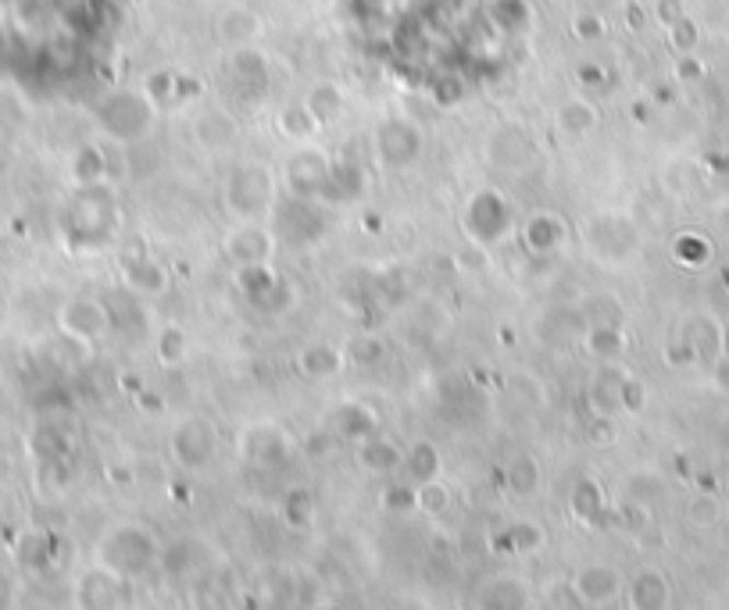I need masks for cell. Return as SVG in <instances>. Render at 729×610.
Listing matches in <instances>:
<instances>
[{
	"mask_svg": "<svg viewBox=\"0 0 729 610\" xmlns=\"http://www.w3.org/2000/svg\"><path fill=\"white\" fill-rule=\"evenodd\" d=\"M505 485H508V493L519 500L536 496L540 485H544V468H540V460L533 454H516L505 468Z\"/></svg>",
	"mask_w": 729,
	"mask_h": 610,
	"instance_id": "19",
	"label": "cell"
},
{
	"mask_svg": "<svg viewBox=\"0 0 729 610\" xmlns=\"http://www.w3.org/2000/svg\"><path fill=\"white\" fill-rule=\"evenodd\" d=\"M76 179L83 186H93L104 179V154H101V143H90L83 151L76 154Z\"/></svg>",
	"mask_w": 729,
	"mask_h": 610,
	"instance_id": "34",
	"label": "cell"
},
{
	"mask_svg": "<svg viewBox=\"0 0 729 610\" xmlns=\"http://www.w3.org/2000/svg\"><path fill=\"white\" fill-rule=\"evenodd\" d=\"M404 468H408V479H412V485H418V482H429V479H440V468H443V460H440V450L429 439H418L408 454H404Z\"/></svg>",
	"mask_w": 729,
	"mask_h": 610,
	"instance_id": "28",
	"label": "cell"
},
{
	"mask_svg": "<svg viewBox=\"0 0 729 610\" xmlns=\"http://www.w3.org/2000/svg\"><path fill=\"white\" fill-rule=\"evenodd\" d=\"M101 126L118 143H132L143 129L151 126V101L132 97V93H118L101 107Z\"/></svg>",
	"mask_w": 729,
	"mask_h": 610,
	"instance_id": "4",
	"label": "cell"
},
{
	"mask_svg": "<svg viewBox=\"0 0 729 610\" xmlns=\"http://www.w3.org/2000/svg\"><path fill=\"white\" fill-rule=\"evenodd\" d=\"M640 407H644V383H637V378H626L623 411H640Z\"/></svg>",
	"mask_w": 729,
	"mask_h": 610,
	"instance_id": "44",
	"label": "cell"
},
{
	"mask_svg": "<svg viewBox=\"0 0 729 610\" xmlns=\"http://www.w3.org/2000/svg\"><path fill=\"white\" fill-rule=\"evenodd\" d=\"M333 432L344 439H369L375 432V414L364 403H340L333 414Z\"/></svg>",
	"mask_w": 729,
	"mask_h": 610,
	"instance_id": "23",
	"label": "cell"
},
{
	"mask_svg": "<svg viewBox=\"0 0 729 610\" xmlns=\"http://www.w3.org/2000/svg\"><path fill=\"white\" fill-rule=\"evenodd\" d=\"M154 561H161V547L154 542L151 532H143V528H137V525L112 528L97 547V564H104L107 572H115L121 578L147 572Z\"/></svg>",
	"mask_w": 729,
	"mask_h": 610,
	"instance_id": "1",
	"label": "cell"
},
{
	"mask_svg": "<svg viewBox=\"0 0 729 610\" xmlns=\"http://www.w3.org/2000/svg\"><path fill=\"white\" fill-rule=\"evenodd\" d=\"M418 154H423V136H418L412 121H404V118L386 121L380 132V157L386 161V165L408 168L418 161Z\"/></svg>",
	"mask_w": 729,
	"mask_h": 610,
	"instance_id": "10",
	"label": "cell"
},
{
	"mask_svg": "<svg viewBox=\"0 0 729 610\" xmlns=\"http://www.w3.org/2000/svg\"><path fill=\"white\" fill-rule=\"evenodd\" d=\"M58 325L65 336L79 339V343H97L101 336H107L112 329V315L101 301H90V296H79V301H69L61 307Z\"/></svg>",
	"mask_w": 729,
	"mask_h": 610,
	"instance_id": "5",
	"label": "cell"
},
{
	"mask_svg": "<svg viewBox=\"0 0 729 610\" xmlns=\"http://www.w3.org/2000/svg\"><path fill=\"white\" fill-rule=\"evenodd\" d=\"M522 239L533 254H555L565 243V225L555 214H533L530 225L522 228Z\"/></svg>",
	"mask_w": 729,
	"mask_h": 610,
	"instance_id": "22",
	"label": "cell"
},
{
	"mask_svg": "<svg viewBox=\"0 0 729 610\" xmlns=\"http://www.w3.org/2000/svg\"><path fill=\"white\" fill-rule=\"evenodd\" d=\"M347 357L355 361L358 368H375V364L386 357V343L380 336H361V339H355V347H350Z\"/></svg>",
	"mask_w": 729,
	"mask_h": 610,
	"instance_id": "36",
	"label": "cell"
},
{
	"mask_svg": "<svg viewBox=\"0 0 729 610\" xmlns=\"http://www.w3.org/2000/svg\"><path fill=\"white\" fill-rule=\"evenodd\" d=\"M583 350L598 364H612L623 357L626 332L618 329L615 321H593V329H587V336H583Z\"/></svg>",
	"mask_w": 729,
	"mask_h": 610,
	"instance_id": "20",
	"label": "cell"
},
{
	"mask_svg": "<svg viewBox=\"0 0 729 610\" xmlns=\"http://www.w3.org/2000/svg\"><path fill=\"white\" fill-rule=\"evenodd\" d=\"M215 446H219V436H215V425L208 418H183V422L172 429V439H169L172 460L190 471L208 465L215 457Z\"/></svg>",
	"mask_w": 729,
	"mask_h": 610,
	"instance_id": "2",
	"label": "cell"
},
{
	"mask_svg": "<svg viewBox=\"0 0 729 610\" xmlns=\"http://www.w3.org/2000/svg\"><path fill=\"white\" fill-rule=\"evenodd\" d=\"M287 186L293 189V197L315 200L333 189V165L319 151L297 154L287 165Z\"/></svg>",
	"mask_w": 729,
	"mask_h": 610,
	"instance_id": "7",
	"label": "cell"
},
{
	"mask_svg": "<svg viewBox=\"0 0 729 610\" xmlns=\"http://www.w3.org/2000/svg\"><path fill=\"white\" fill-rule=\"evenodd\" d=\"M572 36L576 39H598V36H604V22L598 15H576Z\"/></svg>",
	"mask_w": 729,
	"mask_h": 610,
	"instance_id": "41",
	"label": "cell"
},
{
	"mask_svg": "<svg viewBox=\"0 0 729 610\" xmlns=\"http://www.w3.org/2000/svg\"><path fill=\"white\" fill-rule=\"evenodd\" d=\"M358 465L364 474H394L404 465V450L394 439L369 436L358 443Z\"/></svg>",
	"mask_w": 729,
	"mask_h": 610,
	"instance_id": "17",
	"label": "cell"
},
{
	"mask_svg": "<svg viewBox=\"0 0 729 610\" xmlns=\"http://www.w3.org/2000/svg\"><path fill=\"white\" fill-rule=\"evenodd\" d=\"M576 75H579V83H583V86H601L604 83V72H601L598 64H579Z\"/></svg>",
	"mask_w": 729,
	"mask_h": 610,
	"instance_id": "45",
	"label": "cell"
},
{
	"mask_svg": "<svg viewBox=\"0 0 729 610\" xmlns=\"http://www.w3.org/2000/svg\"><path fill=\"white\" fill-rule=\"evenodd\" d=\"M194 140L208 151H229L240 140V126L225 112H200L194 118Z\"/></svg>",
	"mask_w": 729,
	"mask_h": 610,
	"instance_id": "14",
	"label": "cell"
},
{
	"mask_svg": "<svg viewBox=\"0 0 729 610\" xmlns=\"http://www.w3.org/2000/svg\"><path fill=\"white\" fill-rule=\"evenodd\" d=\"M383 507L394 511V514H412L415 511V485H390L383 490Z\"/></svg>",
	"mask_w": 729,
	"mask_h": 610,
	"instance_id": "40",
	"label": "cell"
},
{
	"mask_svg": "<svg viewBox=\"0 0 729 610\" xmlns=\"http://www.w3.org/2000/svg\"><path fill=\"white\" fill-rule=\"evenodd\" d=\"M429 550H433L440 561H451L454 553H458V542L448 532H433V536H429Z\"/></svg>",
	"mask_w": 729,
	"mask_h": 610,
	"instance_id": "43",
	"label": "cell"
},
{
	"mask_svg": "<svg viewBox=\"0 0 729 610\" xmlns=\"http://www.w3.org/2000/svg\"><path fill=\"white\" fill-rule=\"evenodd\" d=\"M569 511L579 525H593L604 514V493L593 479H579L569 493Z\"/></svg>",
	"mask_w": 729,
	"mask_h": 610,
	"instance_id": "24",
	"label": "cell"
},
{
	"mask_svg": "<svg viewBox=\"0 0 729 610\" xmlns=\"http://www.w3.org/2000/svg\"><path fill=\"white\" fill-rule=\"evenodd\" d=\"M273 197V175L265 165H236L225 179V200L240 219L258 214Z\"/></svg>",
	"mask_w": 729,
	"mask_h": 610,
	"instance_id": "3",
	"label": "cell"
},
{
	"mask_svg": "<svg viewBox=\"0 0 729 610\" xmlns=\"http://www.w3.org/2000/svg\"><path fill=\"white\" fill-rule=\"evenodd\" d=\"M205 93V86H200V79H186V75H175V104H186Z\"/></svg>",
	"mask_w": 729,
	"mask_h": 610,
	"instance_id": "42",
	"label": "cell"
},
{
	"mask_svg": "<svg viewBox=\"0 0 729 610\" xmlns=\"http://www.w3.org/2000/svg\"><path fill=\"white\" fill-rule=\"evenodd\" d=\"M558 132L565 136V140H572V143H579V140H587V136L598 129V121H601V115H598V107H593L590 101H583V97H572V101H565L562 107H558Z\"/></svg>",
	"mask_w": 729,
	"mask_h": 610,
	"instance_id": "18",
	"label": "cell"
},
{
	"mask_svg": "<svg viewBox=\"0 0 729 610\" xmlns=\"http://www.w3.org/2000/svg\"><path fill=\"white\" fill-rule=\"evenodd\" d=\"M233 72L243 79V83H262V79L268 75V61L262 50H251L247 44L236 47L233 54Z\"/></svg>",
	"mask_w": 729,
	"mask_h": 610,
	"instance_id": "32",
	"label": "cell"
},
{
	"mask_svg": "<svg viewBox=\"0 0 729 610\" xmlns=\"http://www.w3.org/2000/svg\"><path fill=\"white\" fill-rule=\"evenodd\" d=\"M279 514L290 528H308L315 518V496L308 493L304 485H293V490H287V496H282Z\"/></svg>",
	"mask_w": 729,
	"mask_h": 610,
	"instance_id": "31",
	"label": "cell"
},
{
	"mask_svg": "<svg viewBox=\"0 0 729 610\" xmlns=\"http://www.w3.org/2000/svg\"><path fill=\"white\" fill-rule=\"evenodd\" d=\"M186 357V332L180 329V325H165L158 336V361L161 364H180Z\"/></svg>",
	"mask_w": 729,
	"mask_h": 610,
	"instance_id": "35",
	"label": "cell"
},
{
	"mask_svg": "<svg viewBox=\"0 0 729 610\" xmlns=\"http://www.w3.org/2000/svg\"><path fill=\"white\" fill-rule=\"evenodd\" d=\"M76 596H79V603L83 607H115L118 596H121V575L107 572L104 564L90 567V572L79 578Z\"/></svg>",
	"mask_w": 729,
	"mask_h": 610,
	"instance_id": "15",
	"label": "cell"
},
{
	"mask_svg": "<svg viewBox=\"0 0 729 610\" xmlns=\"http://www.w3.org/2000/svg\"><path fill=\"white\" fill-rule=\"evenodd\" d=\"M626 596H629V607L651 610V607H666L669 603V586H666V578H661L658 572H640L637 578L629 582Z\"/></svg>",
	"mask_w": 729,
	"mask_h": 610,
	"instance_id": "26",
	"label": "cell"
},
{
	"mask_svg": "<svg viewBox=\"0 0 729 610\" xmlns=\"http://www.w3.org/2000/svg\"><path fill=\"white\" fill-rule=\"evenodd\" d=\"M147 101L154 107L175 104V75L172 72H151L147 75Z\"/></svg>",
	"mask_w": 729,
	"mask_h": 610,
	"instance_id": "38",
	"label": "cell"
},
{
	"mask_svg": "<svg viewBox=\"0 0 729 610\" xmlns=\"http://www.w3.org/2000/svg\"><path fill=\"white\" fill-rule=\"evenodd\" d=\"M468 219H472V228H476L483 239H497L505 233V225L511 222V211H508V203L501 200V193L483 189V193H476V200H472Z\"/></svg>",
	"mask_w": 729,
	"mask_h": 610,
	"instance_id": "13",
	"label": "cell"
},
{
	"mask_svg": "<svg viewBox=\"0 0 729 610\" xmlns=\"http://www.w3.org/2000/svg\"><path fill=\"white\" fill-rule=\"evenodd\" d=\"M572 586L579 593V600H583V607H604V603H612L618 593H623V578H618L615 567L590 564V567H583V572L572 578Z\"/></svg>",
	"mask_w": 729,
	"mask_h": 610,
	"instance_id": "11",
	"label": "cell"
},
{
	"mask_svg": "<svg viewBox=\"0 0 729 610\" xmlns=\"http://www.w3.org/2000/svg\"><path fill=\"white\" fill-rule=\"evenodd\" d=\"M137 403L143 411H161V407H165V400H154V392H137Z\"/></svg>",
	"mask_w": 729,
	"mask_h": 610,
	"instance_id": "46",
	"label": "cell"
},
{
	"mask_svg": "<svg viewBox=\"0 0 729 610\" xmlns=\"http://www.w3.org/2000/svg\"><path fill=\"white\" fill-rule=\"evenodd\" d=\"M290 443H287V432L279 425H251L240 432V457L251 460V465H279L282 457H287Z\"/></svg>",
	"mask_w": 729,
	"mask_h": 610,
	"instance_id": "8",
	"label": "cell"
},
{
	"mask_svg": "<svg viewBox=\"0 0 729 610\" xmlns=\"http://www.w3.org/2000/svg\"><path fill=\"white\" fill-rule=\"evenodd\" d=\"M626 372L615 368L612 364H601L598 372H593L590 386H587V403L590 411L598 418H615L618 411H623V389H626Z\"/></svg>",
	"mask_w": 729,
	"mask_h": 610,
	"instance_id": "9",
	"label": "cell"
},
{
	"mask_svg": "<svg viewBox=\"0 0 729 610\" xmlns=\"http://www.w3.org/2000/svg\"><path fill=\"white\" fill-rule=\"evenodd\" d=\"M451 485L440 482V479H429V482H418L415 485V511L429 514V518H440V514L451 511Z\"/></svg>",
	"mask_w": 729,
	"mask_h": 610,
	"instance_id": "30",
	"label": "cell"
},
{
	"mask_svg": "<svg viewBox=\"0 0 729 610\" xmlns=\"http://www.w3.org/2000/svg\"><path fill=\"white\" fill-rule=\"evenodd\" d=\"M258 33H262V22L247 8H229L225 15L219 19V36L225 39V44H233V47L251 44V39L258 36Z\"/></svg>",
	"mask_w": 729,
	"mask_h": 610,
	"instance_id": "27",
	"label": "cell"
},
{
	"mask_svg": "<svg viewBox=\"0 0 729 610\" xmlns=\"http://www.w3.org/2000/svg\"><path fill=\"white\" fill-rule=\"evenodd\" d=\"M344 350L326 343V339H315V343H308L297 350V372L315 378V383H326V378H336L344 372Z\"/></svg>",
	"mask_w": 729,
	"mask_h": 610,
	"instance_id": "12",
	"label": "cell"
},
{
	"mask_svg": "<svg viewBox=\"0 0 729 610\" xmlns=\"http://www.w3.org/2000/svg\"><path fill=\"white\" fill-rule=\"evenodd\" d=\"M225 257L233 265H268L273 261V250H276V233L265 225H236L233 233L225 236L222 243Z\"/></svg>",
	"mask_w": 729,
	"mask_h": 610,
	"instance_id": "6",
	"label": "cell"
},
{
	"mask_svg": "<svg viewBox=\"0 0 729 610\" xmlns=\"http://www.w3.org/2000/svg\"><path fill=\"white\" fill-rule=\"evenodd\" d=\"M540 603H544V607H583V600H579V593H576L572 582H551Z\"/></svg>",
	"mask_w": 729,
	"mask_h": 610,
	"instance_id": "39",
	"label": "cell"
},
{
	"mask_svg": "<svg viewBox=\"0 0 729 610\" xmlns=\"http://www.w3.org/2000/svg\"><path fill=\"white\" fill-rule=\"evenodd\" d=\"M304 107L315 115L319 126H333V121L344 115V93L336 83H315L312 90H308Z\"/></svg>",
	"mask_w": 729,
	"mask_h": 610,
	"instance_id": "25",
	"label": "cell"
},
{
	"mask_svg": "<svg viewBox=\"0 0 729 610\" xmlns=\"http://www.w3.org/2000/svg\"><path fill=\"white\" fill-rule=\"evenodd\" d=\"M479 603L483 607H533L536 603V596H533V589L525 586L522 578H516V575H497V578H490V582H483L479 586Z\"/></svg>",
	"mask_w": 729,
	"mask_h": 610,
	"instance_id": "16",
	"label": "cell"
},
{
	"mask_svg": "<svg viewBox=\"0 0 729 610\" xmlns=\"http://www.w3.org/2000/svg\"><path fill=\"white\" fill-rule=\"evenodd\" d=\"M126 282L143 296H158L169 290V275L154 257L147 254H129L126 257Z\"/></svg>",
	"mask_w": 729,
	"mask_h": 610,
	"instance_id": "21",
	"label": "cell"
},
{
	"mask_svg": "<svg viewBox=\"0 0 729 610\" xmlns=\"http://www.w3.org/2000/svg\"><path fill=\"white\" fill-rule=\"evenodd\" d=\"M508 536H511V553H522V558H530V553L544 547V528L533 521H511Z\"/></svg>",
	"mask_w": 729,
	"mask_h": 610,
	"instance_id": "33",
	"label": "cell"
},
{
	"mask_svg": "<svg viewBox=\"0 0 729 610\" xmlns=\"http://www.w3.org/2000/svg\"><path fill=\"white\" fill-rule=\"evenodd\" d=\"M65 450H69V443H65V436L54 425H44L33 432V454L39 460H54V457H65Z\"/></svg>",
	"mask_w": 729,
	"mask_h": 610,
	"instance_id": "37",
	"label": "cell"
},
{
	"mask_svg": "<svg viewBox=\"0 0 729 610\" xmlns=\"http://www.w3.org/2000/svg\"><path fill=\"white\" fill-rule=\"evenodd\" d=\"M315 129H322V126L304 104H287L276 115V132L282 136V140H312Z\"/></svg>",
	"mask_w": 729,
	"mask_h": 610,
	"instance_id": "29",
	"label": "cell"
}]
</instances>
